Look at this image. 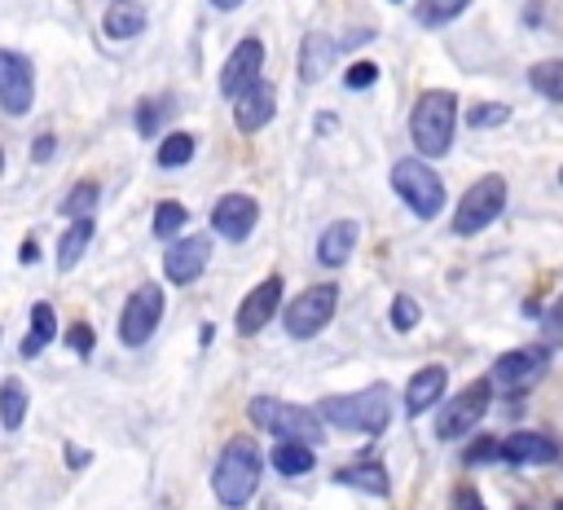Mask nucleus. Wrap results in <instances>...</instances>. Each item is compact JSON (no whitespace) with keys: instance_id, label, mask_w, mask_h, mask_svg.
I'll return each mask as SVG.
<instances>
[{"instance_id":"ea45409f","label":"nucleus","mask_w":563,"mask_h":510,"mask_svg":"<svg viewBox=\"0 0 563 510\" xmlns=\"http://www.w3.org/2000/svg\"><path fill=\"white\" fill-rule=\"evenodd\" d=\"M18 259H22V264L40 259V242H35V237H26V242H22V255H18Z\"/></svg>"},{"instance_id":"6e6552de","label":"nucleus","mask_w":563,"mask_h":510,"mask_svg":"<svg viewBox=\"0 0 563 510\" xmlns=\"http://www.w3.org/2000/svg\"><path fill=\"white\" fill-rule=\"evenodd\" d=\"M488 400H493V382H488V378H475L471 387H462V391L440 409L435 435H440V440H462V435H471V431L484 422Z\"/></svg>"},{"instance_id":"bb28decb","label":"nucleus","mask_w":563,"mask_h":510,"mask_svg":"<svg viewBox=\"0 0 563 510\" xmlns=\"http://www.w3.org/2000/svg\"><path fill=\"white\" fill-rule=\"evenodd\" d=\"M528 84L545 97V101H563V57H545L528 66Z\"/></svg>"},{"instance_id":"f03ea898","label":"nucleus","mask_w":563,"mask_h":510,"mask_svg":"<svg viewBox=\"0 0 563 510\" xmlns=\"http://www.w3.org/2000/svg\"><path fill=\"white\" fill-rule=\"evenodd\" d=\"M317 413L339 426V431H356V435H383L391 426V387L374 382L365 391H347V396H325L317 404Z\"/></svg>"},{"instance_id":"5701e85b","label":"nucleus","mask_w":563,"mask_h":510,"mask_svg":"<svg viewBox=\"0 0 563 510\" xmlns=\"http://www.w3.org/2000/svg\"><path fill=\"white\" fill-rule=\"evenodd\" d=\"M92 233H97L92 215H79V220H70V229L57 237V268H62V273H70V268L84 259V251H88Z\"/></svg>"},{"instance_id":"58836bf2","label":"nucleus","mask_w":563,"mask_h":510,"mask_svg":"<svg viewBox=\"0 0 563 510\" xmlns=\"http://www.w3.org/2000/svg\"><path fill=\"white\" fill-rule=\"evenodd\" d=\"M53 145H57V136H53V132H44V136L31 145V158H35V163H48V158H53Z\"/></svg>"},{"instance_id":"2eb2a0df","label":"nucleus","mask_w":563,"mask_h":510,"mask_svg":"<svg viewBox=\"0 0 563 510\" xmlns=\"http://www.w3.org/2000/svg\"><path fill=\"white\" fill-rule=\"evenodd\" d=\"M260 66H264V44L251 35V40H242V44L229 53V62L220 66V92L238 101V97L260 79Z\"/></svg>"},{"instance_id":"f3484780","label":"nucleus","mask_w":563,"mask_h":510,"mask_svg":"<svg viewBox=\"0 0 563 510\" xmlns=\"http://www.w3.org/2000/svg\"><path fill=\"white\" fill-rule=\"evenodd\" d=\"M273 110H277L273 84H268V79H255V84L233 101V123H238V132H260V127L273 119Z\"/></svg>"},{"instance_id":"4c0bfd02","label":"nucleus","mask_w":563,"mask_h":510,"mask_svg":"<svg viewBox=\"0 0 563 510\" xmlns=\"http://www.w3.org/2000/svg\"><path fill=\"white\" fill-rule=\"evenodd\" d=\"M453 506H457V510H488V506L479 501V492H475L471 484H462V488H453Z\"/></svg>"},{"instance_id":"423d86ee","label":"nucleus","mask_w":563,"mask_h":510,"mask_svg":"<svg viewBox=\"0 0 563 510\" xmlns=\"http://www.w3.org/2000/svg\"><path fill=\"white\" fill-rule=\"evenodd\" d=\"M501 211H506V180H501V176H479V180L457 198L453 233H457V237H475V233L488 229Z\"/></svg>"},{"instance_id":"9b49d317","label":"nucleus","mask_w":563,"mask_h":510,"mask_svg":"<svg viewBox=\"0 0 563 510\" xmlns=\"http://www.w3.org/2000/svg\"><path fill=\"white\" fill-rule=\"evenodd\" d=\"M545 347H515V352H501L488 369V382L493 391H523L532 387L541 374H545Z\"/></svg>"},{"instance_id":"7c9ffc66","label":"nucleus","mask_w":563,"mask_h":510,"mask_svg":"<svg viewBox=\"0 0 563 510\" xmlns=\"http://www.w3.org/2000/svg\"><path fill=\"white\" fill-rule=\"evenodd\" d=\"M97 198H101V185H97V180H79V185H75V189L62 198V211H66L70 220H79V215H92Z\"/></svg>"},{"instance_id":"c9c22d12","label":"nucleus","mask_w":563,"mask_h":510,"mask_svg":"<svg viewBox=\"0 0 563 510\" xmlns=\"http://www.w3.org/2000/svg\"><path fill=\"white\" fill-rule=\"evenodd\" d=\"M391 325H396L400 334L418 325V303H413L409 295H396V299H391Z\"/></svg>"},{"instance_id":"412c9836","label":"nucleus","mask_w":563,"mask_h":510,"mask_svg":"<svg viewBox=\"0 0 563 510\" xmlns=\"http://www.w3.org/2000/svg\"><path fill=\"white\" fill-rule=\"evenodd\" d=\"M141 26H145V9L136 0H110L101 13V31L110 40H132V35H141Z\"/></svg>"},{"instance_id":"7ed1b4c3","label":"nucleus","mask_w":563,"mask_h":510,"mask_svg":"<svg viewBox=\"0 0 563 510\" xmlns=\"http://www.w3.org/2000/svg\"><path fill=\"white\" fill-rule=\"evenodd\" d=\"M453 127H457V92L449 88H427L413 101L409 114V141L418 149V158H440L453 145Z\"/></svg>"},{"instance_id":"b1692460","label":"nucleus","mask_w":563,"mask_h":510,"mask_svg":"<svg viewBox=\"0 0 563 510\" xmlns=\"http://www.w3.org/2000/svg\"><path fill=\"white\" fill-rule=\"evenodd\" d=\"M53 334H57V312H53V303H35L31 308V330H26V339H22V356L26 361H35L48 343H53Z\"/></svg>"},{"instance_id":"473e14b6","label":"nucleus","mask_w":563,"mask_h":510,"mask_svg":"<svg viewBox=\"0 0 563 510\" xmlns=\"http://www.w3.org/2000/svg\"><path fill=\"white\" fill-rule=\"evenodd\" d=\"M488 462H506L501 457V440L479 435L475 444H466V466H488Z\"/></svg>"},{"instance_id":"20e7f679","label":"nucleus","mask_w":563,"mask_h":510,"mask_svg":"<svg viewBox=\"0 0 563 510\" xmlns=\"http://www.w3.org/2000/svg\"><path fill=\"white\" fill-rule=\"evenodd\" d=\"M246 418L255 422V431H268L277 440H303V444L321 440V413L290 404V400H277V396H255L246 404Z\"/></svg>"},{"instance_id":"dca6fc26","label":"nucleus","mask_w":563,"mask_h":510,"mask_svg":"<svg viewBox=\"0 0 563 510\" xmlns=\"http://www.w3.org/2000/svg\"><path fill=\"white\" fill-rule=\"evenodd\" d=\"M559 453H563L559 440L545 431H510L501 440V457L510 466H550V462H559Z\"/></svg>"},{"instance_id":"4468645a","label":"nucleus","mask_w":563,"mask_h":510,"mask_svg":"<svg viewBox=\"0 0 563 510\" xmlns=\"http://www.w3.org/2000/svg\"><path fill=\"white\" fill-rule=\"evenodd\" d=\"M260 220V202L251 193H224L216 207H211V229L224 237V242H246L251 229Z\"/></svg>"},{"instance_id":"c756f323","label":"nucleus","mask_w":563,"mask_h":510,"mask_svg":"<svg viewBox=\"0 0 563 510\" xmlns=\"http://www.w3.org/2000/svg\"><path fill=\"white\" fill-rule=\"evenodd\" d=\"M158 167H185L189 158H194V136L189 132H172V136H163V145H158Z\"/></svg>"},{"instance_id":"e433bc0d","label":"nucleus","mask_w":563,"mask_h":510,"mask_svg":"<svg viewBox=\"0 0 563 510\" xmlns=\"http://www.w3.org/2000/svg\"><path fill=\"white\" fill-rule=\"evenodd\" d=\"M66 343H70V347H75L79 356H92V330H88L84 321H75V325H70V334H66Z\"/></svg>"},{"instance_id":"a18cd8bd","label":"nucleus","mask_w":563,"mask_h":510,"mask_svg":"<svg viewBox=\"0 0 563 510\" xmlns=\"http://www.w3.org/2000/svg\"><path fill=\"white\" fill-rule=\"evenodd\" d=\"M554 510H563V501H559V506H554Z\"/></svg>"},{"instance_id":"6ab92c4d","label":"nucleus","mask_w":563,"mask_h":510,"mask_svg":"<svg viewBox=\"0 0 563 510\" xmlns=\"http://www.w3.org/2000/svg\"><path fill=\"white\" fill-rule=\"evenodd\" d=\"M334 40L325 35V31H308L303 35V44H299V79L303 84H317L330 66H334Z\"/></svg>"},{"instance_id":"0eeeda50","label":"nucleus","mask_w":563,"mask_h":510,"mask_svg":"<svg viewBox=\"0 0 563 510\" xmlns=\"http://www.w3.org/2000/svg\"><path fill=\"white\" fill-rule=\"evenodd\" d=\"M334 312H339V286L334 281L308 286L286 308V334L290 339H312V334H321L334 321Z\"/></svg>"},{"instance_id":"2f4dec72","label":"nucleus","mask_w":563,"mask_h":510,"mask_svg":"<svg viewBox=\"0 0 563 510\" xmlns=\"http://www.w3.org/2000/svg\"><path fill=\"white\" fill-rule=\"evenodd\" d=\"M510 119V106H501V101H479V106H471V114H466V123L471 127H501Z\"/></svg>"},{"instance_id":"c03bdc74","label":"nucleus","mask_w":563,"mask_h":510,"mask_svg":"<svg viewBox=\"0 0 563 510\" xmlns=\"http://www.w3.org/2000/svg\"><path fill=\"white\" fill-rule=\"evenodd\" d=\"M559 185H563V167H559Z\"/></svg>"},{"instance_id":"cd10ccee","label":"nucleus","mask_w":563,"mask_h":510,"mask_svg":"<svg viewBox=\"0 0 563 510\" xmlns=\"http://www.w3.org/2000/svg\"><path fill=\"white\" fill-rule=\"evenodd\" d=\"M185 220H189L185 202H176V198H163V202L154 207V237L172 242V237H176V233L185 229Z\"/></svg>"},{"instance_id":"1a4fd4ad","label":"nucleus","mask_w":563,"mask_h":510,"mask_svg":"<svg viewBox=\"0 0 563 510\" xmlns=\"http://www.w3.org/2000/svg\"><path fill=\"white\" fill-rule=\"evenodd\" d=\"M158 321H163V290H158L154 281H141V286L128 295L123 312H119V343H123V347L150 343V334H154Z\"/></svg>"},{"instance_id":"a878e982","label":"nucleus","mask_w":563,"mask_h":510,"mask_svg":"<svg viewBox=\"0 0 563 510\" xmlns=\"http://www.w3.org/2000/svg\"><path fill=\"white\" fill-rule=\"evenodd\" d=\"M273 470L286 475V479L312 470V444H303V440H277V448H273Z\"/></svg>"},{"instance_id":"f257e3e1","label":"nucleus","mask_w":563,"mask_h":510,"mask_svg":"<svg viewBox=\"0 0 563 510\" xmlns=\"http://www.w3.org/2000/svg\"><path fill=\"white\" fill-rule=\"evenodd\" d=\"M260 475H264V453L251 435H233L220 457H216V470H211V492L224 510H242L255 488H260Z\"/></svg>"},{"instance_id":"f704fd0d","label":"nucleus","mask_w":563,"mask_h":510,"mask_svg":"<svg viewBox=\"0 0 563 510\" xmlns=\"http://www.w3.org/2000/svg\"><path fill=\"white\" fill-rule=\"evenodd\" d=\"M374 79H378V66H374V62H356V66H347V75H343V88H347V92H365Z\"/></svg>"},{"instance_id":"9d476101","label":"nucleus","mask_w":563,"mask_h":510,"mask_svg":"<svg viewBox=\"0 0 563 510\" xmlns=\"http://www.w3.org/2000/svg\"><path fill=\"white\" fill-rule=\"evenodd\" d=\"M35 101V66L18 53V48H4L0 53V106L9 119L26 114Z\"/></svg>"},{"instance_id":"f8f14e48","label":"nucleus","mask_w":563,"mask_h":510,"mask_svg":"<svg viewBox=\"0 0 563 510\" xmlns=\"http://www.w3.org/2000/svg\"><path fill=\"white\" fill-rule=\"evenodd\" d=\"M207 259H211V237H207V233L176 237V242L167 246V255H163V277L176 281V286H189V281L202 277Z\"/></svg>"},{"instance_id":"a211bd4d","label":"nucleus","mask_w":563,"mask_h":510,"mask_svg":"<svg viewBox=\"0 0 563 510\" xmlns=\"http://www.w3.org/2000/svg\"><path fill=\"white\" fill-rule=\"evenodd\" d=\"M444 387H449V369H444V365H422V369L409 378V387H405V413L418 418L422 409H431V404L444 396Z\"/></svg>"},{"instance_id":"72a5a7b5","label":"nucleus","mask_w":563,"mask_h":510,"mask_svg":"<svg viewBox=\"0 0 563 510\" xmlns=\"http://www.w3.org/2000/svg\"><path fill=\"white\" fill-rule=\"evenodd\" d=\"M163 110H167L163 97H158V101H141V106H136V132H141V136H154L158 123H163Z\"/></svg>"},{"instance_id":"ddd939ff","label":"nucleus","mask_w":563,"mask_h":510,"mask_svg":"<svg viewBox=\"0 0 563 510\" xmlns=\"http://www.w3.org/2000/svg\"><path fill=\"white\" fill-rule=\"evenodd\" d=\"M282 277H264L255 290H246V299L238 303V317H233V325H238V334L242 339H255L268 321H273V312H277V303H282Z\"/></svg>"},{"instance_id":"aec40b11","label":"nucleus","mask_w":563,"mask_h":510,"mask_svg":"<svg viewBox=\"0 0 563 510\" xmlns=\"http://www.w3.org/2000/svg\"><path fill=\"white\" fill-rule=\"evenodd\" d=\"M356 237H361L356 220H334V224H330V229L317 237V259H321L325 268L347 264V255L356 251Z\"/></svg>"},{"instance_id":"393cba45","label":"nucleus","mask_w":563,"mask_h":510,"mask_svg":"<svg viewBox=\"0 0 563 510\" xmlns=\"http://www.w3.org/2000/svg\"><path fill=\"white\" fill-rule=\"evenodd\" d=\"M26 404H31L26 382H22L18 374H9V378L0 382V426H4V431H18L22 418H26Z\"/></svg>"},{"instance_id":"79ce46f5","label":"nucleus","mask_w":563,"mask_h":510,"mask_svg":"<svg viewBox=\"0 0 563 510\" xmlns=\"http://www.w3.org/2000/svg\"><path fill=\"white\" fill-rule=\"evenodd\" d=\"M242 0H211V9H220V13H229V9H238Z\"/></svg>"},{"instance_id":"39448f33","label":"nucleus","mask_w":563,"mask_h":510,"mask_svg":"<svg viewBox=\"0 0 563 510\" xmlns=\"http://www.w3.org/2000/svg\"><path fill=\"white\" fill-rule=\"evenodd\" d=\"M391 189L418 220H435L444 211V180L427 158H400L391 167Z\"/></svg>"},{"instance_id":"a19ab883","label":"nucleus","mask_w":563,"mask_h":510,"mask_svg":"<svg viewBox=\"0 0 563 510\" xmlns=\"http://www.w3.org/2000/svg\"><path fill=\"white\" fill-rule=\"evenodd\" d=\"M66 462H88V453H84V448H70V444H66Z\"/></svg>"},{"instance_id":"c85d7f7f","label":"nucleus","mask_w":563,"mask_h":510,"mask_svg":"<svg viewBox=\"0 0 563 510\" xmlns=\"http://www.w3.org/2000/svg\"><path fill=\"white\" fill-rule=\"evenodd\" d=\"M466 4H471V0H418L413 18H418L422 26H444V22H453Z\"/></svg>"},{"instance_id":"4be33fe9","label":"nucleus","mask_w":563,"mask_h":510,"mask_svg":"<svg viewBox=\"0 0 563 510\" xmlns=\"http://www.w3.org/2000/svg\"><path fill=\"white\" fill-rule=\"evenodd\" d=\"M334 484H347V488H361V492H374V497H387V488H391L383 462H352V466H339V470H334Z\"/></svg>"},{"instance_id":"37998d69","label":"nucleus","mask_w":563,"mask_h":510,"mask_svg":"<svg viewBox=\"0 0 563 510\" xmlns=\"http://www.w3.org/2000/svg\"><path fill=\"white\" fill-rule=\"evenodd\" d=\"M550 325H554V330H563V303H559V312L550 317Z\"/></svg>"}]
</instances>
